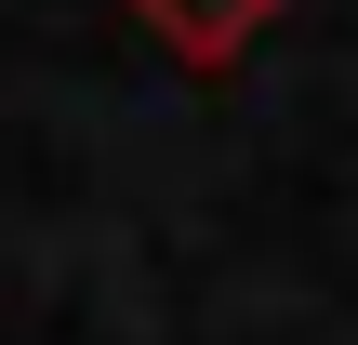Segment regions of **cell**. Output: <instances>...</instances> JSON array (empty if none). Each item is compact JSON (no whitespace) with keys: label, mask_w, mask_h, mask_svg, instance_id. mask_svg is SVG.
Here are the masks:
<instances>
[{"label":"cell","mask_w":358,"mask_h":345,"mask_svg":"<svg viewBox=\"0 0 358 345\" xmlns=\"http://www.w3.org/2000/svg\"><path fill=\"white\" fill-rule=\"evenodd\" d=\"M186 80H226V66H252V40L279 27V0H120Z\"/></svg>","instance_id":"1"}]
</instances>
